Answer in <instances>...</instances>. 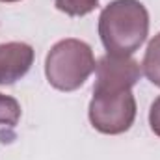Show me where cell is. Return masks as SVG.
<instances>
[{"label": "cell", "instance_id": "obj_1", "mask_svg": "<svg viewBox=\"0 0 160 160\" xmlns=\"http://www.w3.org/2000/svg\"><path fill=\"white\" fill-rule=\"evenodd\" d=\"M149 34V13L140 0H114L99 17V36L110 54H134Z\"/></svg>", "mask_w": 160, "mask_h": 160}, {"label": "cell", "instance_id": "obj_2", "mask_svg": "<svg viewBox=\"0 0 160 160\" xmlns=\"http://www.w3.org/2000/svg\"><path fill=\"white\" fill-rule=\"evenodd\" d=\"M95 71V56L88 43L80 39L58 41L47 54L45 75L52 88L75 91Z\"/></svg>", "mask_w": 160, "mask_h": 160}, {"label": "cell", "instance_id": "obj_3", "mask_svg": "<svg viewBox=\"0 0 160 160\" xmlns=\"http://www.w3.org/2000/svg\"><path fill=\"white\" fill-rule=\"evenodd\" d=\"M88 116L102 134H121L136 119V99L130 89H93Z\"/></svg>", "mask_w": 160, "mask_h": 160}, {"label": "cell", "instance_id": "obj_4", "mask_svg": "<svg viewBox=\"0 0 160 160\" xmlns=\"http://www.w3.org/2000/svg\"><path fill=\"white\" fill-rule=\"evenodd\" d=\"M93 89H132L142 77V67L130 56L104 54L95 63Z\"/></svg>", "mask_w": 160, "mask_h": 160}, {"label": "cell", "instance_id": "obj_5", "mask_svg": "<svg viewBox=\"0 0 160 160\" xmlns=\"http://www.w3.org/2000/svg\"><path fill=\"white\" fill-rule=\"evenodd\" d=\"M34 63V48L28 43L11 41L0 45V86L21 80Z\"/></svg>", "mask_w": 160, "mask_h": 160}, {"label": "cell", "instance_id": "obj_6", "mask_svg": "<svg viewBox=\"0 0 160 160\" xmlns=\"http://www.w3.org/2000/svg\"><path fill=\"white\" fill-rule=\"evenodd\" d=\"M142 73L155 86L160 88V34H157L147 45V50L142 62Z\"/></svg>", "mask_w": 160, "mask_h": 160}, {"label": "cell", "instance_id": "obj_7", "mask_svg": "<svg viewBox=\"0 0 160 160\" xmlns=\"http://www.w3.org/2000/svg\"><path fill=\"white\" fill-rule=\"evenodd\" d=\"M54 4L69 17H84L99 6V0H54Z\"/></svg>", "mask_w": 160, "mask_h": 160}, {"label": "cell", "instance_id": "obj_8", "mask_svg": "<svg viewBox=\"0 0 160 160\" xmlns=\"http://www.w3.org/2000/svg\"><path fill=\"white\" fill-rule=\"evenodd\" d=\"M19 119H21V104L13 97L0 93V125L15 127Z\"/></svg>", "mask_w": 160, "mask_h": 160}, {"label": "cell", "instance_id": "obj_9", "mask_svg": "<svg viewBox=\"0 0 160 160\" xmlns=\"http://www.w3.org/2000/svg\"><path fill=\"white\" fill-rule=\"evenodd\" d=\"M149 125H151V130L160 138V97H157L155 102L151 104V110H149Z\"/></svg>", "mask_w": 160, "mask_h": 160}, {"label": "cell", "instance_id": "obj_10", "mask_svg": "<svg viewBox=\"0 0 160 160\" xmlns=\"http://www.w3.org/2000/svg\"><path fill=\"white\" fill-rule=\"evenodd\" d=\"M0 2H19V0H0Z\"/></svg>", "mask_w": 160, "mask_h": 160}]
</instances>
